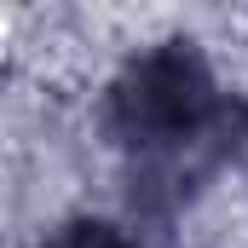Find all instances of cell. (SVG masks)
Here are the masks:
<instances>
[{"instance_id": "1", "label": "cell", "mask_w": 248, "mask_h": 248, "mask_svg": "<svg viewBox=\"0 0 248 248\" xmlns=\"http://www.w3.org/2000/svg\"><path fill=\"white\" fill-rule=\"evenodd\" d=\"M219 116V87L190 41H162L110 87V133L144 162H173L202 144Z\"/></svg>"}, {"instance_id": "2", "label": "cell", "mask_w": 248, "mask_h": 248, "mask_svg": "<svg viewBox=\"0 0 248 248\" xmlns=\"http://www.w3.org/2000/svg\"><path fill=\"white\" fill-rule=\"evenodd\" d=\"M41 248H144L127 225H116V219H69L63 231H52Z\"/></svg>"}]
</instances>
